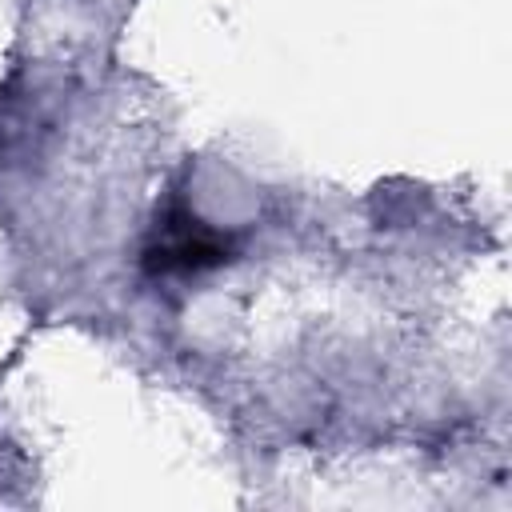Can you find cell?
Masks as SVG:
<instances>
[{"mask_svg":"<svg viewBox=\"0 0 512 512\" xmlns=\"http://www.w3.org/2000/svg\"><path fill=\"white\" fill-rule=\"evenodd\" d=\"M228 256H232V240L224 232L208 228L184 204H172L156 220L140 264L148 276H188V272H208V268L224 264Z\"/></svg>","mask_w":512,"mask_h":512,"instance_id":"obj_1","label":"cell"}]
</instances>
